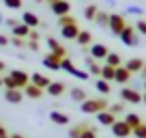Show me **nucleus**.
Instances as JSON below:
<instances>
[{
  "mask_svg": "<svg viewBox=\"0 0 146 138\" xmlns=\"http://www.w3.org/2000/svg\"><path fill=\"white\" fill-rule=\"evenodd\" d=\"M108 99L105 97H88L86 101H82L80 104V110L84 112V115H99V112L108 110Z\"/></svg>",
  "mask_w": 146,
  "mask_h": 138,
  "instance_id": "f257e3e1",
  "label": "nucleus"
},
{
  "mask_svg": "<svg viewBox=\"0 0 146 138\" xmlns=\"http://www.w3.org/2000/svg\"><path fill=\"white\" fill-rule=\"evenodd\" d=\"M120 41H123V46H127V48H137V46H140V39H137L135 26L127 24V26H125V30L120 32Z\"/></svg>",
  "mask_w": 146,
  "mask_h": 138,
  "instance_id": "f03ea898",
  "label": "nucleus"
},
{
  "mask_svg": "<svg viewBox=\"0 0 146 138\" xmlns=\"http://www.w3.org/2000/svg\"><path fill=\"white\" fill-rule=\"evenodd\" d=\"M125 26H127L125 15H120V13H110V24H108V28H110V32H112V35L120 37V32L125 30Z\"/></svg>",
  "mask_w": 146,
  "mask_h": 138,
  "instance_id": "7ed1b4c3",
  "label": "nucleus"
},
{
  "mask_svg": "<svg viewBox=\"0 0 146 138\" xmlns=\"http://www.w3.org/2000/svg\"><path fill=\"white\" fill-rule=\"evenodd\" d=\"M120 99H123L125 104H142V93L135 91V88H131V86H123Z\"/></svg>",
  "mask_w": 146,
  "mask_h": 138,
  "instance_id": "20e7f679",
  "label": "nucleus"
},
{
  "mask_svg": "<svg viewBox=\"0 0 146 138\" xmlns=\"http://www.w3.org/2000/svg\"><path fill=\"white\" fill-rule=\"evenodd\" d=\"M50 11L56 15V17H62V15H69V13H71V2H67V0H58V2L50 5Z\"/></svg>",
  "mask_w": 146,
  "mask_h": 138,
  "instance_id": "39448f33",
  "label": "nucleus"
},
{
  "mask_svg": "<svg viewBox=\"0 0 146 138\" xmlns=\"http://www.w3.org/2000/svg\"><path fill=\"white\" fill-rule=\"evenodd\" d=\"M90 56L95 60H105V56L110 54V50H108V46L105 43H90Z\"/></svg>",
  "mask_w": 146,
  "mask_h": 138,
  "instance_id": "423d86ee",
  "label": "nucleus"
},
{
  "mask_svg": "<svg viewBox=\"0 0 146 138\" xmlns=\"http://www.w3.org/2000/svg\"><path fill=\"white\" fill-rule=\"evenodd\" d=\"M131 132H133V129L129 127L125 121H118V119H116V123L112 125V134H114L116 138H127V136H131Z\"/></svg>",
  "mask_w": 146,
  "mask_h": 138,
  "instance_id": "0eeeda50",
  "label": "nucleus"
},
{
  "mask_svg": "<svg viewBox=\"0 0 146 138\" xmlns=\"http://www.w3.org/2000/svg\"><path fill=\"white\" fill-rule=\"evenodd\" d=\"M9 76L15 80L17 88H22V91H24V86H26V84H30V76H28L26 71H22V69H13V71H11Z\"/></svg>",
  "mask_w": 146,
  "mask_h": 138,
  "instance_id": "6e6552de",
  "label": "nucleus"
},
{
  "mask_svg": "<svg viewBox=\"0 0 146 138\" xmlns=\"http://www.w3.org/2000/svg\"><path fill=\"white\" fill-rule=\"evenodd\" d=\"M24 91L22 88H5V99L9 101V104H22L24 99Z\"/></svg>",
  "mask_w": 146,
  "mask_h": 138,
  "instance_id": "1a4fd4ad",
  "label": "nucleus"
},
{
  "mask_svg": "<svg viewBox=\"0 0 146 138\" xmlns=\"http://www.w3.org/2000/svg\"><path fill=\"white\" fill-rule=\"evenodd\" d=\"M131 71H129L127 67H125V65H120V67H116V74H114V82H118V84H127L129 80H131Z\"/></svg>",
  "mask_w": 146,
  "mask_h": 138,
  "instance_id": "9d476101",
  "label": "nucleus"
},
{
  "mask_svg": "<svg viewBox=\"0 0 146 138\" xmlns=\"http://www.w3.org/2000/svg\"><path fill=\"white\" fill-rule=\"evenodd\" d=\"M80 30H82V28H80L78 24H69V26L60 28V35H62V39H71V41H75L78 35H80Z\"/></svg>",
  "mask_w": 146,
  "mask_h": 138,
  "instance_id": "9b49d317",
  "label": "nucleus"
},
{
  "mask_svg": "<svg viewBox=\"0 0 146 138\" xmlns=\"http://www.w3.org/2000/svg\"><path fill=\"white\" fill-rule=\"evenodd\" d=\"M22 22L26 24L28 28H39V26H41V19H39V15H35L32 11H24V13H22Z\"/></svg>",
  "mask_w": 146,
  "mask_h": 138,
  "instance_id": "f8f14e48",
  "label": "nucleus"
},
{
  "mask_svg": "<svg viewBox=\"0 0 146 138\" xmlns=\"http://www.w3.org/2000/svg\"><path fill=\"white\" fill-rule=\"evenodd\" d=\"M64 91H67V84L64 82H50V86L45 88V93L50 97H60Z\"/></svg>",
  "mask_w": 146,
  "mask_h": 138,
  "instance_id": "ddd939ff",
  "label": "nucleus"
},
{
  "mask_svg": "<svg viewBox=\"0 0 146 138\" xmlns=\"http://www.w3.org/2000/svg\"><path fill=\"white\" fill-rule=\"evenodd\" d=\"M50 82H52V80L47 78V76H43V74H32V76H30V84H35V86L43 88V91L50 86Z\"/></svg>",
  "mask_w": 146,
  "mask_h": 138,
  "instance_id": "4468645a",
  "label": "nucleus"
},
{
  "mask_svg": "<svg viewBox=\"0 0 146 138\" xmlns=\"http://www.w3.org/2000/svg\"><path fill=\"white\" fill-rule=\"evenodd\" d=\"M60 60H62V58H58V56L52 54V52L47 56H43V65H45L47 69H52V71H58V69H60Z\"/></svg>",
  "mask_w": 146,
  "mask_h": 138,
  "instance_id": "2eb2a0df",
  "label": "nucleus"
},
{
  "mask_svg": "<svg viewBox=\"0 0 146 138\" xmlns=\"http://www.w3.org/2000/svg\"><path fill=\"white\" fill-rule=\"evenodd\" d=\"M125 67H127L131 74H140L142 67H144V60H142L140 56H133V58H129L127 63H125Z\"/></svg>",
  "mask_w": 146,
  "mask_h": 138,
  "instance_id": "dca6fc26",
  "label": "nucleus"
},
{
  "mask_svg": "<svg viewBox=\"0 0 146 138\" xmlns=\"http://www.w3.org/2000/svg\"><path fill=\"white\" fill-rule=\"evenodd\" d=\"M43 93H45V91L39 88V86H35V84H26V86H24V95L30 97V99H41Z\"/></svg>",
  "mask_w": 146,
  "mask_h": 138,
  "instance_id": "f3484780",
  "label": "nucleus"
},
{
  "mask_svg": "<svg viewBox=\"0 0 146 138\" xmlns=\"http://www.w3.org/2000/svg\"><path fill=\"white\" fill-rule=\"evenodd\" d=\"M84 63H86V71H88L90 76H101V67H103V65H99L92 56H86V60H84Z\"/></svg>",
  "mask_w": 146,
  "mask_h": 138,
  "instance_id": "a211bd4d",
  "label": "nucleus"
},
{
  "mask_svg": "<svg viewBox=\"0 0 146 138\" xmlns=\"http://www.w3.org/2000/svg\"><path fill=\"white\" fill-rule=\"evenodd\" d=\"M97 121H99L101 125H108V127H112V125L116 123V115H112L110 110H103L97 115Z\"/></svg>",
  "mask_w": 146,
  "mask_h": 138,
  "instance_id": "6ab92c4d",
  "label": "nucleus"
},
{
  "mask_svg": "<svg viewBox=\"0 0 146 138\" xmlns=\"http://www.w3.org/2000/svg\"><path fill=\"white\" fill-rule=\"evenodd\" d=\"M123 121H125V123H127L131 129H135L137 125H142V123H144V121H142V117H140V115H135V112H127Z\"/></svg>",
  "mask_w": 146,
  "mask_h": 138,
  "instance_id": "aec40b11",
  "label": "nucleus"
},
{
  "mask_svg": "<svg viewBox=\"0 0 146 138\" xmlns=\"http://www.w3.org/2000/svg\"><path fill=\"white\" fill-rule=\"evenodd\" d=\"M50 121L56 125H69V117L64 112H58V110H52L50 112Z\"/></svg>",
  "mask_w": 146,
  "mask_h": 138,
  "instance_id": "412c9836",
  "label": "nucleus"
},
{
  "mask_svg": "<svg viewBox=\"0 0 146 138\" xmlns=\"http://www.w3.org/2000/svg\"><path fill=\"white\" fill-rule=\"evenodd\" d=\"M28 32H30V28H28L26 24L22 22V19H19L17 26L11 28V35H13V37H24V39H28Z\"/></svg>",
  "mask_w": 146,
  "mask_h": 138,
  "instance_id": "4be33fe9",
  "label": "nucleus"
},
{
  "mask_svg": "<svg viewBox=\"0 0 146 138\" xmlns=\"http://www.w3.org/2000/svg\"><path fill=\"white\" fill-rule=\"evenodd\" d=\"M92 22H95L99 28H108V24H110V15H108V11H101V9H99Z\"/></svg>",
  "mask_w": 146,
  "mask_h": 138,
  "instance_id": "5701e85b",
  "label": "nucleus"
},
{
  "mask_svg": "<svg viewBox=\"0 0 146 138\" xmlns=\"http://www.w3.org/2000/svg\"><path fill=\"white\" fill-rule=\"evenodd\" d=\"M105 65H110V67H120L123 65V58H120V54H116V52H110L108 56H105Z\"/></svg>",
  "mask_w": 146,
  "mask_h": 138,
  "instance_id": "b1692460",
  "label": "nucleus"
},
{
  "mask_svg": "<svg viewBox=\"0 0 146 138\" xmlns=\"http://www.w3.org/2000/svg\"><path fill=\"white\" fill-rule=\"evenodd\" d=\"M75 41H78V46L88 48V46H90V41H92V35H90L88 30H80V35H78V39H75Z\"/></svg>",
  "mask_w": 146,
  "mask_h": 138,
  "instance_id": "393cba45",
  "label": "nucleus"
},
{
  "mask_svg": "<svg viewBox=\"0 0 146 138\" xmlns=\"http://www.w3.org/2000/svg\"><path fill=\"white\" fill-rule=\"evenodd\" d=\"M71 99H73V101H80V104H82V101H86V99H88V93L84 91V88L75 86V88H71Z\"/></svg>",
  "mask_w": 146,
  "mask_h": 138,
  "instance_id": "a878e982",
  "label": "nucleus"
},
{
  "mask_svg": "<svg viewBox=\"0 0 146 138\" xmlns=\"http://www.w3.org/2000/svg\"><path fill=\"white\" fill-rule=\"evenodd\" d=\"M95 88L101 93V95H110V93H112V86H110V82H108V80H101V78L95 82Z\"/></svg>",
  "mask_w": 146,
  "mask_h": 138,
  "instance_id": "bb28decb",
  "label": "nucleus"
},
{
  "mask_svg": "<svg viewBox=\"0 0 146 138\" xmlns=\"http://www.w3.org/2000/svg\"><path fill=\"white\" fill-rule=\"evenodd\" d=\"M114 74H116L114 67L103 65V67H101V76H99V78H101V80H108V82H110V80H114Z\"/></svg>",
  "mask_w": 146,
  "mask_h": 138,
  "instance_id": "cd10ccee",
  "label": "nucleus"
},
{
  "mask_svg": "<svg viewBox=\"0 0 146 138\" xmlns=\"http://www.w3.org/2000/svg\"><path fill=\"white\" fill-rule=\"evenodd\" d=\"M97 11H99V7H97V5H86V7H84V17H86L88 22H92L95 15H97Z\"/></svg>",
  "mask_w": 146,
  "mask_h": 138,
  "instance_id": "c85d7f7f",
  "label": "nucleus"
},
{
  "mask_svg": "<svg viewBox=\"0 0 146 138\" xmlns=\"http://www.w3.org/2000/svg\"><path fill=\"white\" fill-rule=\"evenodd\" d=\"M80 138H97V127H95V125H88V123H86V127L82 129Z\"/></svg>",
  "mask_w": 146,
  "mask_h": 138,
  "instance_id": "c756f323",
  "label": "nucleus"
},
{
  "mask_svg": "<svg viewBox=\"0 0 146 138\" xmlns=\"http://www.w3.org/2000/svg\"><path fill=\"white\" fill-rule=\"evenodd\" d=\"M56 24L62 28V26H69V24H78V22H75V17H73L71 13H69V15H62V17H56Z\"/></svg>",
  "mask_w": 146,
  "mask_h": 138,
  "instance_id": "7c9ffc66",
  "label": "nucleus"
},
{
  "mask_svg": "<svg viewBox=\"0 0 146 138\" xmlns=\"http://www.w3.org/2000/svg\"><path fill=\"white\" fill-rule=\"evenodd\" d=\"M60 69H62V71H67V74H71L73 69H75V65H73V60L69 58V56H64V58L60 60Z\"/></svg>",
  "mask_w": 146,
  "mask_h": 138,
  "instance_id": "2f4dec72",
  "label": "nucleus"
},
{
  "mask_svg": "<svg viewBox=\"0 0 146 138\" xmlns=\"http://www.w3.org/2000/svg\"><path fill=\"white\" fill-rule=\"evenodd\" d=\"M125 15H144V9L142 7H135V5H129V7H125Z\"/></svg>",
  "mask_w": 146,
  "mask_h": 138,
  "instance_id": "473e14b6",
  "label": "nucleus"
},
{
  "mask_svg": "<svg viewBox=\"0 0 146 138\" xmlns=\"http://www.w3.org/2000/svg\"><path fill=\"white\" fill-rule=\"evenodd\" d=\"M86 127V123H78L73 125L71 129H69V138H80V134H82V129Z\"/></svg>",
  "mask_w": 146,
  "mask_h": 138,
  "instance_id": "72a5a7b5",
  "label": "nucleus"
},
{
  "mask_svg": "<svg viewBox=\"0 0 146 138\" xmlns=\"http://www.w3.org/2000/svg\"><path fill=\"white\" fill-rule=\"evenodd\" d=\"M108 110L112 112V115H123L125 112V101H116V104H112Z\"/></svg>",
  "mask_w": 146,
  "mask_h": 138,
  "instance_id": "f704fd0d",
  "label": "nucleus"
},
{
  "mask_svg": "<svg viewBox=\"0 0 146 138\" xmlns=\"http://www.w3.org/2000/svg\"><path fill=\"white\" fill-rule=\"evenodd\" d=\"M11 46H15V48H28V39H24V37H11Z\"/></svg>",
  "mask_w": 146,
  "mask_h": 138,
  "instance_id": "c9c22d12",
  "label": "nucleus"
},
{
  "mask_svg": "<svg viewBox=\"0 0 146 138\" xmlns=\"http://www.w3.org/2000/svg\"><path fill=\"white\" fill-rule=\"evenodd\" d=\"M71 76H73V78H78V80H88V78H90L88 71H82V69H78V67L71 71Z\"/></svg>",
  "mask_w": 146,
  "mask_h": 138,
  "instance_id": "e433bc0d",
  "label": "nucleus"
},
{
  "mask_svg": "<svg viewBox=\"0 0 146 138\" xmlns=\"http://www.w3.org/2000/svg\"><path fill=\"white\" fill-rule=\"evenodd\" d=\"M133 136H135V138H146V123H142V125H137V127L135 129H133Z\"/></svg>",
  "mask_w": 146,
  "mask_h": 138,
  "instance_id": "4c0bfd02",
  "label": "nucleus"
},
{
  "mask_svg": "<svg viewBox=\"0 0 146 138\" xmlns=\"http://www.w3.org/2000/svg\"><path fill=\"white\" fill-rule=\"evenodd\" d=\"M9 9H13V11H17V9H22V0H2Z\"/></svg>",
  "mask_w": 146,
  "mask_h": 138,
  "instance_id": "58836bf2",
  "label": "nucleus"
},
{
  "mask_svg": "<svg viewBox=\"0 0 146 138\" xmlns=\"http://www.w3.org/2000/svg\"><path fill=\"white\" fill-rule=\"evenodd\" d=\"M2 86L5 88H17V84H15V80L11 78V76H5V78H2Z\"/></svg>",
  "mask_w": 146,
  "mask_h": 138,
  "instance_id": "ea45409f",
  "label": "nucleus"
},
{
  "mask_svg": "<svg viewBox=\"0 0 146 138\" xmlns=\"http://www.w3.org/2000/svg\"><path fill=\"white\" fill-rule=\"evenodd\" d=\"M135 30L137 32H142V35H144V37H146V19H137V22H135Z\"/></svg>",
  "mask_w": 146,
  "mask_h": 138,
  "instance_id": "a19ab883",
  "label": "nucleus"
},
{
  "mask_svg": "<svg viewBox=\"0 0 146 138\" xmlns=\"http://www.w3.org/2000/svg\"><path fill=\"white\" fill-rule=\"evenodd\" d=\"M47 48H50V52H56V50L60 48V43L56 41L54 37H47Z\"/></svg>",
  "mask_w": 146,
  "mask_h": 138,
  "instance_id": "79ce46f5",
  "label": "nucleus"
},
{
  "mask_svg": "<svg viewBox=\"0 0 146 138\" xmlns=\"http://www.w3.org/2000/svg\"><path fill=\"white\" fill-rule=\"evenodd\" d=\"M28 41H39V30H36V28H30V32H28Z\"/></svg>",
  "mask_w": 146,
  "mask_h": 138,
  "instance_id": "37998d69",
  "label": "nucleus"
},
{
  "mask_svg": "<svg viewBox=\"0 0 146 138\" xmlns=\"http://www.w3.org/2000/svg\"><path fill=\"white\" fill-rule=\"evenodd\" d=\"M11 43V37H7V35H0V48H7Z\"/></svg>",
  "mask_w": 146,
  "mask_h": 138,
  "instance_id": "c03bdc74",
  "label": "nucleus"
},
{
  "mask_svg": "<svg viewBox=\"0 0 146 138\" xmlns=\"http://www.w3.org/2000/svg\"><path fill=\"white\" fill-rule=\"evenodd\" d=\"M17 24H19V19H15V17H9V19H5V26H9V28L17 26Z\"/></svg>",
  "mask_w": 146,
  "mask_h": 138,
  "instance_id": "a18cd8bd",
  "label": "nucleus"
},
{
  "mask_svg": "<svg viewBox=\"0 0 146 138\" xmlns=\"http://www.w3.org/2000/svg\"><path fill=\"white\" fill-rule=\"evenodd\" d=\"M28 50H32V52H39V41H28Z\"/></svg>",
  "mask_w": 146,
  "mask_h": 138,
  "instance_id": "49530a36",
  "label": "nucleus"
},
{
  "mask_svg": "<svg viewBox=\"0 0 146 138\" xmlns=\"http://www.w3.org/2000/svg\"><path fill=\"white\" fill-rule=\"evenodd\" d=\"M0 138H9V134H7L5 125H0Z\"/></svg>",
  "mask_w": 146,
  "mask_h": 138,
  "instance_id": "de8ad7c7",
  "label": "nucleus"
},
{
  "mask_svg": "<svg viewBox=\"0 0 146 138\" xmlns=\"http://www.w3.org/2000/svg\"><path fill=\"white\" fill-rule=\"evenodd\" d=\"M140 76H142V80H146V63H144V67H142V71H140Z\"/></svg>",
  "mask_w": 146,
  "mask_h": 138,
  "instance_id": "09e8293b",
  "label": "nucleus"
},
{
  "mask_svg": "<svg viewBox=\"0 0 146 138\" xmlns=\"http://www.w3.org/2000/svg\"><path fill=\"white\" fill-rule=\"evenodd\" d=\"M7 69V65H5V60H0V74H2V71H5Z\"/></svg>",
  "mask_w": 146,
  "mask_h": 138,
  "instance_id": "8fccbe9b",
  "label": "nucleus"
},
{
  "mask_svg": "<svg viewBox=\"0 0 146 138\" xmlns=\"http://www.w3.org/2000/svg\"><path fill=\"white\" fill-rule=\"evenodd\" d=\"M9 138H24V136H22V134H11Z\"/></svg>",
  "mask_w": 146,
  "mask_h": 138,
  "instance_id": "3c124183",
  "label": "nucleus"
},
{
  "mask_svg": "<svg viewBox=\"0 0 146 138\" xmlns=\"http://www.w3.org/2000/svg\"><path fill=\"white\" fill-rule=\"evenodd\" d=\"M0 26H5V17H2V13H0Z\"/></svg>",
  "mask_w": 146,
  "mask_h": 138,
  "instance_id": "603ef678",
  "label": "nucleus"
},
{
  "mask_svg": "<svg viewBox=\"0 0 146 138\" xmlns=\"http://www.w3.org/2000/svg\"><path fill=\"white\" fill-rule=\"evenodd\" d=\"M54 2H58V0H45V5H54Z\"/></svg>",
  "mask_w": 146,
  "mask_h": 138,
  "instance_id": "864d4df0",
  "label": "nucleus"
},
{
  "mask_svg": "<svg viewBox=\"0 0 146 138\" xmlns=\"http://www.w3.org/2000/svg\"><path fill=\"white\" fill-rule=\"evenodd\" d=\"M142 101H144V106H146V93H144V95H142Z\"/></svg>",
  "mask_w": 146,
  "mask_h": 138,
  "instance_id": "5fc2aeb1",
  "label": "nucleus"
},
{
  "mask_svg": "<svg viewBox=\"0 0 146 138\" xmlns=\"http://www.w3.org/2000/svg\"><path fill=\"white\" fill-rule=\"evenodd\" d=\"M105 2H108V5H114V2H116V0H105Z\"/></svg>",
  "mask_w": 146,
  "mask_h": 138,
  "instance_id": "6e6d98bb",
  "label": "nucleus"
},
{
  "mask_svg": "<svg viewBox=\"0 0 146 138\" xmlns=\"http://www.w3.org/2000/svg\"><path fill=\"white\" fill-rule=\"evenodd\" d=\"M144 93H146V80H144Z\"/></svg>",
  "mask_w": 146,
  "mask_h": 138,
  "instance_id": "4d7b16f0",
  "label": "nucleus"
},
{
  "mask_svg": "<svg viewBox=\"0 0 146 138\" xmlns=\"http://www.w3.org/2000/svg\"><path fill=\"white\" fill-rule=\"evenodd\" d=\"M35 2H45V0H35Z\"/></svg>",
  "mask_w": 146,
  "mask_h": 138,
  "instance_id": "13d9d810",
  "label": "nucleus"
},
{
  "mask_svg": "<svg viewBox=\"0 0 146 138\" xmlns=\"http://www.w3.org/2000/svg\"><path fill=\"white\" fill-rule=\"evenodd\" d=\"M0 86H2V76H0Z\"/></svg>",
  "mask_w": 146,
  "mask_h": 138,
  "instance_id": "bf43d9fd",
  "label": "nucleus"
}]
</instances>
